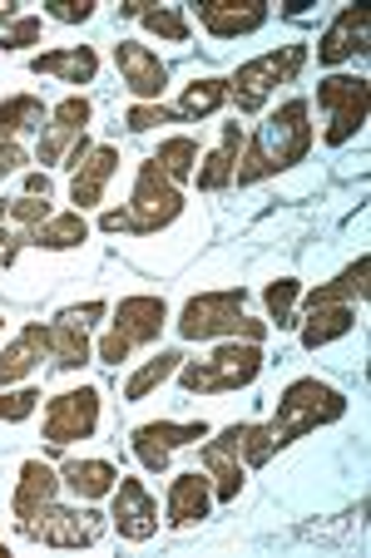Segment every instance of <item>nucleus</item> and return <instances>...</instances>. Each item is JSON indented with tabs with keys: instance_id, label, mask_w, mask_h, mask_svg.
Wrapping results in <instances>:
<instances>
[{
	"instance_id": "f257e3e1",
	"label": "nucleus",
	"mask_w": 371,
	"mask_h": 558,
	"mask_svg": "<svg viewBox=\"0 0 371 558\" xmlns=\"http://www.w3.org/2000/svg\"><path fill=\"white\" fill-rule=\"evenodd\" d=\"M312 148V124H308V99H287L277 114H267L258 124V134L248 138V148L238 154V169H234V183L248 189V183H263L273 173L292 169L302 163Z\"/></svg>"
},
{
	"instance_id": "f03ea898",
	"label": "nucleus",
	"mask_w": 371,
	"mask_h": 558,
	"mask_svg": "<svg viewBox=\"0 0 371 558\" xmlns=\"http://www.w3.org/2000/svg\"><path fill=\"white\" fill-rule=\"evenodd\" d=\"M342 415H347V396L332 390L327 380H318V376H302L277 396V415H273V425H267V440H273V450H283V445L302 440V435H312L318 425H332V421H342Z\"/></svg>"
},
{
	"instance_id": "7ed1b4c3",
	"label": "nucleus",
	"mask_w": 371,
	"mask_h": 558,
	"mask_svg": "<svg viewBox=\"0 0 371 558\" xmlns=\"http://www.w3.org/2000/svg\"><path fill=\"white\" fill-rule=\"evenodd\" d=\"M179 213H183L179 183H169L159 173V163H154V158H144V163H139V179H134V198H129V208L105 213V218H99V228H105V232H139V238H148V232L169 228Z\"/></svg>"
},
{
	"instance_id": "20e7f679",
	"label": "nucleus",
	"mask_w": 371,
	"mask_h": 558,
	"mask_svg": "<svg viewBox=\"0 0 371 558\" xmlns=\"http://www.w3.org/2000/svg\"><path fill=\"white\" fill-rule=\"evenodd\" d=\"M243 302H248L243 287L189 296V302H183V316H179V337H183V341H213V337L263 341L267 322H248V316H243Z\"/></svg>"
},
{
	"instance_id": "39448f33",
	"label": "nucleus",
	"mask_w": 371,
	"mask_h": 558,
	"mask_svg": "<svg viewBox=\"0 0 371 558\" xmlns=\"http://www.w3.org/2000/svg\"><path fill=\"white\" fill-rule=\"evenodd\" d=\"M173 376H179V386L189 390V396L238 390L263 376V351H258V341H234V347H218L208 361H183Z\"/></svg>"
},
{
	"instance_id": "423d86ee",
	"label": "nucleus",
	"mask_w": 371,
	"mask_h": 558,
	"mask_svg": "<svg viewBox=\"0 0 371 558\" xmlns=\"http://www.w3.org/2000/svg\"><path fill=\"white\" fill-rule=\"evenodd\" d=\"M302 64H308V45H283V50H267L258 60L238 64V74L228 80V95L238 99V114H258L267 105V95L277 85H287Z\"/></svg>"
},
{
	"instance_id": "0eeeda50",
	"label": "nucleus",
	"mask_w": 371,
	"mask_h": 558,
	"mask_svg": "<svg viewBox=\"0 0 371 558\" xmlns=\"http://www.w3.org/2000/svg\"><path fill=\"white\" fill-rule=\"evenodd\" d=\"M164 327H169V306H164V296H124V302L115 306V327H109V337L99 341V361L119 366V361H129V351L144 347V341H154Z\"/></svg>"
},
{
	"instance_id": "6e6552de",
	"label": "nucleus",
	"mask_w": 371,
	"mask_h": 558,
	"mask_svg": "<svg viewBox=\"0 0 371 558\" xmlns=\"http://www.w3.org/2000/svg\"><path fill=\"white\" fill-rule=\"evenodd\" d=\"M318 105H322V114H327V144L342 148L347 138L361 134V124H367L371 85L361 74H332V80L318 85Z\"/></svg>"
},
{
	"instance_id": "1a4fd4ad",
	"label": "nucleus",
	"mask_w": 371,
	"mask_h": 558,
	"mask_svg": "<svg viewBox=\"0 0 371 558\" xmlns=\"http://www.w3.org/2000/svg\"><path fill=\"white\" fill-rule=\"evenodd\" d=\"M99 430V390L80 386V390H60L50 405H45V445L64 450L70 440H89Z\"/></svg>"
},
{
	"instance_id": "9d476101",
	"label": "nucleus",
	"mask_w": 371,
	"mask_h": 558,
	"mask_svg": "<svg viewBox=\"0 0 371 558\" xmlns=\"http://www.w3.org/2000/svg\"><path fill=\"white\" fill-rule=\"evenodd\" d=\"M109 306L105 302H85V306H70V312H60L45 331V351H50V361L60 371H80L89 361V322H99Z\"/></svg>"
},
{
	"instance_id": "9b49d317",
	"label": "nucleus",
	"mask_w": 371,
	"mask_h": 558,
	"mask_svg": "<svg viewBox=\"0 0 371 558\" xmlns=\"http://www.w3.org/2000/svg\"><path fill=\"white\" fill-rule=\"evenodd\" d=\"M25 538H40L50 548H89L105 538V514H95V509H60L50 499L35 514V524L25 529Z\"/></svg>"
},
{
	"instance_id": "f8f14e48",
	"label": "nucleus",
	"mask_w": 371,
	"mask_h": 558,
	"mask_svg": "<svg viewBox=\"0 0 371 558\" xmlns=\"http://www.w3.org/2000/svg\"><path fill=\"white\" fill-rule=\"evenodd\" d=\"M199 440H208V425H203V421H189V425L148 421V425H139V430H134V454H139V464H144V470L164 474V470H169V454L179 450V445H199Z\"/></svg>"
},
{
	"instance_id": "ddd939ff",
	"label": "nucleus",
	"mask_w": 371,
	"mask_h": 558,
	"mask_svg": "<svg viewBox=\"0 0 371 558\" xmlns=\"http://www.w3.org/2000/svg\"><path fill=\"white\" fill-rule=\"evenodd\" d=\"M193 11L213 40H238L267 25V0H199Z\"/></svg>"
},
{
	"instance_id": "4468645a",
	"label": "nucleus",
	"mask_w": 371,
	"mask_h": 558,
	"mask_svg": "<svg viewBox=\"0 0 371 558\" xmlns=\"http://www.w3.org/2000/svg\"><path fill=\"white\" fill-rule=\"evenodd\" d=\"M115 529L129 544H144V538L159 534V505H154V495L139 480H124V474H119V485H115Z\"/></svg>"
},
{
	"instance_id": "2eb2a0df",
	"label": "nucleus",
	"mask_w": 371,
	"mask_h": 558,
	"mask_svg": "<svg viewBox=\"0 0 371 558\" xmlns=\"http://www.w3.org/2000/svg\"><path fill=\"white\" fill-rule=\"evenodd\" d=\"M115 64H119V74H124V85L134 89L139 99H159L164 85H169L164 60L148 50V45H139V40H119L115 45Z\"/></svg>"
},
{
	"instance_id": "dca6fc26",
	"label": "nucleus",
	"mask_w": 371,
	"mask_h": 558,
	"mask_svg": "<svg viewBox=\"0 0 371 558\" xmlns=\"http://www.w3.org/2000/svg\"><path fill=\"white\" fill-rule=\"evenodd\" d=\"M367 25H371L367 5H347V11L327 25V35L318 40V60L322 64H342V60H351V54H361L367 50Z\"/></svg>"
},
{
	"instance_id": "f3484780",
	"label": "nucleus",
	"mask_w": 371,
	"mask_h": 558,
	"mask_svg": "<svg viewBox=\"0 0 371 558\" xmlns=\"http://www.w3.org/2000/svg\"><path fill=\"white\" fill-rule=\"evenodd\" d=\"M89 99H80V95H70L60 109L50 114V124H45V138H40V163H60V154H70L74 148V138L85 134V124H89Z\"/></svg>"
},
{
	"instance_id": "a211bd4d",
	"label": "nucleus",
	"mask_w": 371,
	"mask_h": 558,
	"mask_svg": "<svg viewBox=\"0 0 371 558\" xmlns=\"http://www.w3.org/2000/svg\"><path fill=\"white\" fill-rule=\"evenodd\" d=\"M208 505H213V480L199 470H183L169 480V524L173 529H189L199 519H208Z\"/></svg>"
},
{
	"instance_id": "6ab92c4d",
	"label": "nucleus",
	"mask_w": 371,
	"mask_h": 558,
	"mask_svg": "<svg viewBox=\"0 0 371 558\" xmlns=\"http://www.w3.org/2000/svg\"><path fill=\"white\" fill-rule=\"evenodd\" d=\"M55 470L50 464H40V460H25V470H21V485H15V499H11V514H15V529H31L35 524V514H40L45 505L55 499Z\"/></svg>"
},
{
	"instance_id": "aec40b11",
	"label": "nucleus",
	"mask_w": 371,
	"mask_h": 558,
	"mask_svg": "<svg viewBox=\"0 0 371 558\" xmlns=\"http://www.w3.org/2000/svg\"><path fill=\"white\" fill-rule=\"evenodd\" d=\"M199 460H203V474L213 480V495L223 499V505H234L238 499V489H243V474H248V464L238 460V450H234V440L228 435H218V440H208L199 450Z\"/></svg>"
},
{
	"instance_id": "412c9836",
	"label": "nucleus",
	"mask_w": 371,
	"mask_h": 558,
	"mask_svg": "<svg viewBox=\"0 0 371 558\" xmlns=\"http://www.w3.org/2000/svg\"><path fill=\"white\" fill-rule=\"evenodd\" d=\"M115 169H119V148H115V144H95V148L85 154V163L74 169L70 198L80 203V208H95L99 193H105V183L115 179ZM80 208H74V213H80Z\"/></svg>"
},
{
	"instance_id": "4be33fe9",
	"label": "nucleus",
	"mask_w": 371,
	"mask_h": 558,
	"mask_svg": "<svg viewBox=\"0 0 371 558\" xmlns=\"http://www.w3.org/2000/svg\"><path fill=\"white\" fill-rule=\"evenodd\" d=\"M35 74H55V80H70V85H89L99 74V54L89 45H70V50H50L31 60Z\"/></svg>"
},
{
	"instance_id": "5701e85b",
	"label": "nucleus",
	"mask_w": 371,
	"mask_h": 558,
	"mask_svg": "<svg viewBox=\"0 0 371 558\" xmlns=\"http://www.w3.org/2000/svg\"><path fill=\"white\" fill-rule=\"evenodd\" d=\"M238 154H243V129L223 124V144L203 158V169H193V173H199V189L203 193L228 189V183H234V169H238Z\"/></svg>"
},
{
	"instance_id": "b1692460",
	"label": "nucleus",
	"mask_w": 371,
	"mask_h": 558,
	"mask_svg": "<svg viewBox=\"0 0 371 558\" xmlns=\"http://www.w3.org/2000/svg\"><path fill=\"white\" fill-rule=\"evenodd\" d=\"M40 351H45V331H40V322H31L11 347L0 351V386H15V380L31 376L40 366Z\"/></svg>"
},
{
	"instance_id": "393cba45",
	"label": "nucleus",
	"mask_w": 371,
	"mask_h": 558,
	"mask_svg": "<svg viewBox=\"0 0 371 558\" xmlns=\"http://www.w3.org/2000/svg\"><path fill=\"white\" fill-rule=\"evenodd\" d=\"M60 474L80 499H105V495H115V485H119V470L109 460H70Z\"/></svg>"
},
{
	"instance_id": "a878e982",
	"label": "nucleus",
	"mask_w": 371,
	"mask_h": 558,
	"mask_svg": "<svg viewBox=\"0 0 371 558\" xmlns=\"http://www.w3.org/2000/svg\"><path fill=\"white\" fill-rule=\"evenodd\" d=\"M85 238H89L85 213H50V218L35 228L31 247H45V253H70V247H80Z\"/></svg>"
},
{
	"instance_id": "bb28decb",
	"label": "nucleus",
	"mask_w": 371,
	"mask_h": 558,
	"mask_svg": "<svg viewBox=\"0 0 371 558\" xmlns=\"http://www.w3.org/2000/svg\"><path fill=\"white\" fill-rule=\"evenodd\" d=\"M367 272H371V257L361 253L342 277L312 287V292H308V312H318V306H347V296H367Z\"/></svg>"
},
{
	"instance_id": "cd10ccee",
	"label": "nucleus",
	"mask_w": 371,
	"mask_h": 558,
	"mask_svg": "<svg viewBox=\"0 0 371 558\" xmlns=\"http://www.w3.org/2000/svg\"><path fill=\"white\" fill-rule=\"evenodd\" d=\"M119 15H134V21H144V31L164 35V40H173V45L189 40V15H183L179 5H144V0H129V5H119Z\"/></svg>"
},
{
	"instance_id": "c85d7f7f",
	"label": "nucleus",
	"mask_w": 371,
	"mask_h": 558,
	"mask_svg": "<svg viewBox=\"0 0 371 558\" xmlns=\"http://www.w3.org/2000/svg\"><path fill=\"white\" fill-rule=\"evenodd\" d=\"M351 327H357V312H351V306H318V312H308V327H302V347L318 351V347H327V341L347 337Z\"/></svg>"
},
{
	"instance_id": "c756f323",
	"label": "nucleus",
	"mask_w": 371,
	"mask_h": 558,
	"mask_svg": "<svg viewBox=\"0 0 371 558\" xmlns=\"http://www.w3.org/2000/svg\"><path fill=\"white\" fill-rule=\"evenodd\" d=\"M45 124V105L35 95H15L0 105V144H15V134H31Z\"/></svg>"
},
{
	"instance_id": "7c9ffc66",
	"label": "nucleus",
	"mask_w": 371,
	"mask_h": 558,
	"mask_svg": "<svg viewBox=\"0 0 371 558\" xmlns=\"http://www.w3.org/2000/svg\"><path fill=\"white\" fill-rule=\"evenodd\" d=\"M223 99H228V80H193L189 89H183V99H179V109L173 114L179 119H208L213 109H223Z\"/></svg>"
},
{
	"instance_id": "2f4dec72",
	"label": "nucleus",
	"mask_w": 371,
	"mask_h": 558,
	"mask_svg": "<svg viewBox=\"0 0 371 558\" xmlns=\"http://www.w3.org/2000/svg\"><path fill=\"white\" fill-rule=\"evenodd\" d=\"M179 366H183V356H179V351H159V356L148 361V366H139L134 376H129V386H124V401H144L148 390H159L164 380H169Z\"/></svg>"
},
{
	"instance_id": "473e14b6",
	"label": "nucleus",
	"mask_w": 371,
	"mask_h": 558,
	"mask_svg": "<svg viewBox=\"0 0 371 558\" xmlns=\"http://www.w3.org/2000/svg\"><path fill=\"white\" fill-rule=\"evenodd\" d=\"M228 440H234V450H238V460L248 464V470H263L267 460H273V440H267V425H228Z\"/></svg>"
},
{
	"instance_id": "72a5a7b5",
	"label": "nucleus",
	"mask_w": 371,
	"mask_h": 558,
	"mask_svg": "<svg viewBox=\"0 0 371 558\" xmlns=\"http://www.w3.org/2000/svg\"><path fill=\"white\" fill-rule=\"evenodd\" d=\"M154 163H159V173H164L169 183H189V179H193V163H199V144L179 134V138H169V144H159Z\"/></svg>"
},
{
	"instance_id": "f704fd0d",
	"label": "nucleus",
	"mask_w": 371,
	"mask_h": 558,
	"mask_svg": "<svg viewBox=\"0 0 371 558\" xmlns=\"http://www.w3.org/2000/svg\"><path fill=\"white\" fill-rule=\"evenodd\" d=\"M297 292H302V282L297 277H277V282L263 287V302H267V316H273V327H292V306H297Z\"/></svg>"
},
{
	"instance_id": "c9c22d12",
	"label": "nucleus",
	"mask_w": 371,
	"mask_h": 558,
	"mask_svg": "<svg viewBox=\"0 0 371 558\" xmlns=\"http://www.w3.org/2000/svg\"><path fill=\"white\" fill-rule=\"evenodd\" d=\"M50 218V198H35V193H25V198H11L5 203V222H15V232H31Z\"/></svg>"
},
{
	"instance_id": "e433bc0d",
	"label": "nucleus",
	"mask_w": 371,
	"mask_h": 558,
	"mask_svg": "<svg viewBox=\"0 0 371 558\" xmlns=\"http://www.w3.org/2000/svg\"><path fill=\"white\" fill-rule=\"evenodd\" d=\"M40 40V15H15L5 31H0V50H25V45Z\"/></svg>"
},
{
	"instance_id": "4c0bfd02",
	"label": "nucleus",
	"mask_w": 371,
	"mask_h": 558,
	"mask_svg": "<svg viewBox=\"0 0 371 558\" xmlns=\"http://www.w3.org/2000/svg\"><path fill=\"white\" fill-rule=\"evenodd\" d=\"M35 405H40V390L35 386L11 390V396H0V421L15 425V421H25V415H35Z\"/></svg>"
},
{
	"instance_id": "58836bf2",
	"label": "nucleus",
	"mask_w": 371,
	"mask_h": 558,
	"mask_svg": "<svg viewBox=\"0 0 371 558\" xmlns=\"http://www.w3.org/2000/svg\"><path fill=\"white\" fill-rule=\"evenodd\" d=\"M124 124L134 129V134H148V129H159V124H179V114H173V109H164V105H134Z\"/></svg>"
},
{
	"instance_id": "ea45409f",
	"label": "nucleus",
	"mask_w": 371,
	"mask_h": 558,
	"mask_svg": "<svg viewBox=\"0 0 371 558\" xmlns=\"http://www.w3.org/2000/svg\"><path fill=\"white\" fill-rule=\"evenodd\" d=\"M45 11H50V21H60V25H80L95 15V5H89V0H45Z\"/></svg>"
},
{
	"instance_id": "a19ab883",
	"label": "nucleus",
	"mask_w": 371,
	"mask_h": 558,
	"mask_svg": "<svg viewBox=\"0 0 371 558\" xmlns=\"http://www.w3.org/2000/svg\"><path fill=\"white\" fill-rule=\"evenodd\" d=\"M21 163H25V148H21V144H0V183L11 179Z\"/></svg>"
},
{
	"instance_id": "79ce46f5",
	"label": "nucleus",
	"mask_w": 371,
	"mask_h": 558,
	"mask_svg": "<svg viewBox=\"0 0 371 558\" xmlns=\"http://www.w3.org/2000/svg\"><path fill=\"white\" fill-rule=\"evenodd\" d=\"M25 193H35V198H50V179H45V173H31V179H25Z\"/></svg>"
},
{
	"instance_id": "37998d69",
	"label": "nucleus",
	"mask_w": 371,
	"mask_h": 558,
	"mask_svg": "<svg viewBox=\"0 0 371 558\" xmlns=\"http://www.w3.org/2000/svg\"><path fill=\"white\" fill-rule=\"evenodd\" d=\"M11 21H15V5H0V31H5Z\"/></svg>"
},
{
	"instance_id": "c03bdc74",
	"label": "nucleus",
	"mask_w": 371,
	"mask_h": 558,
	"mask_svg": "<svg viewBox=\"0 0 371 558\" xmlns=\"http://www.w3.org/2000/svg\"><path fill=\"white\" fill-rule=\"evenodd\" d=\"M0 243H5V203H0Z\"/></svg>"
},
{
	"instance_id": "a18cd8bd",
	"label": "nucleus",
	"mask_w": 371,
	"mask_h": 558,
	"mask_svg": "<svg viewBox=\"0 0 371 558\" xmlns=\"http://www.w3.org/2000/svg\"><path fill=\"white\" fill-rule=\"evenodd\" d=\"M0 558H5V544H0Z\"/></svg>"
}]
</instances>
